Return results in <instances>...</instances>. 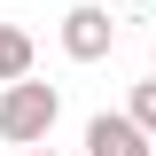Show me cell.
<instances>
[{"instance_id": "5b68a950", "label": "cell", "mask_w": 156, "mask_h": 156, "mask_svg": "<svg viewBox=\"0 0 156 156\" xmlns=\"http://www.w3.org/2000/svg\"><path fill=\"white\" fill-rule=\"evenodd\" d=\"M125 117H133L140 133L156 140V78H140V86H133V101H125Z\"/></svg>"}, {"instance_id": "8992f818", "label": "cell", "mask_w": 156, "mask_h": 156, "mask_svg": "<svg viewBox=\"0 0 156 156\" xmlns=\"http://www.w3.org/2000/svg\"><path fill=\"white\" fill-rule=\"evenodd\" d=\"M8 156H55V148H39V140H23V148H8Z\"/></svg>"}, {"instance_id": "3957f363", "label": "cell", "mask_w": 156, "mask_h": 156, "mask_svg": "<svg viewBox=\"0 0 156 156\" xmlns=\"http://www.w3.org/2000/svg\"><path fill=\"white\" fill-rule=\"evenodd\" d=\"M86 156H156V140L140 133L125 109H101L94 125H86Z\"/></svg>"}, {"instance_id": "6da1fadb", "label": "cell", "mask_w": 156, "mask_h": 156, "mask_svg": "<svg viewBox=\"0 0 156 156\" xmlns=\"http://www.w3.org/2000/svg\"><path fill=\"white\" fill-rule=\"evenodd\" d=\"M55 117H62V94H55V86H39L31 70L0 86V140H8V148L47 140V133H55Z\"/></svg>"}, {"instance_id": "52a82bcc", "label": "cell", "mask_w": 156, "mask_h": 156, "mask_svg": "<svg viewBox=\"0 0 156 156\" xmlns=\"http://www.w3.org/2000/svg\"><path fill=\"white\" fill-rule=\"evenodd\" d=\"M148 62H156V39H148Z\"/></svg>"}, {"instance_id": "277c9868", "label": "cell", "mask_w": 156, "mask_h": 156, "mask_svg": "<svg viewBox=\"0 0 156 156\" xmlns=\"http://www.w3.org/2000/svg\"><path fill=\"white\" fill-rule=\"evenodd\" d=\"M23 70H31V31L23 23H0V86L23 78Z\"/></svg>"}, {"instance_id": "7a4b0ae2", "label": "cell", "mask_w": 156, "mask_h": 156, "mask_svg": "<svg viewBox=\"0 0 156 156\" xmlns=\"http://www.w3.org/2000/svg\"><path fill=\"white\" fill-rule=\"evenodd\" d=\"M109 47H117V16L101 8V0H78L70 16H62V55L70 62H101Z\"/></svg>"}]
</instances>
